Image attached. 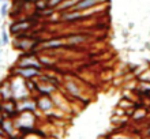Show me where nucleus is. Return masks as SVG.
Returning a JSON list of instances; mask_svg holds the SVG:
<instances>
[{
	"label": "nucleus",
	"instance_id": "f257e3e1",
	"mask_svg": "<svg viewBox=\"0 0 150 139\" xmlns=\"http://www.w3.org/2000/svg\"><path fill=\"white\" fill-rule=\"evenodd\" d=\"M36 23H37V20L32 19V18L14 20V22L10 25V28H8V33L12 34L14 37L18 36V34H23V33H30Z\"/></svg>",
	"mask_w": 150,
	"mask_h": 139
},
{
	"label": "nucleus",
	"instance_id": "f03ea898",
	"mask_svg": "<svg viewBox=\"0 0 150 139\" xmlns=\"http://www.w3.org/2000/svg\"><path fill=\"white\" fill-rule=\"evenodd\" d=\"M42 71L44 70H40L36 67H18V66H15L11 70V75L19 76L22 79H37Z\"/></svg>",
	"mask_w": 150,
	"mask_h": 139
},
{
	"label": "nucleus",
	"instance_id": "7ed1b4c3",
	"mask_svg": "<svg viewBox=\"0 0 150 139\" xmlns=\"http://www.w3.org/2000/svg\"><path fill=\"white\" fill-rule=\"evenodd\" d=\"M34 97H36L37 112H41L44 115H47V113H49V112L55 109L52 95H34Z\"/></svg>",
	"mask_w": 150,
	"mask_h": 139
},
{
	"label": "nucleus",
	"instance_id": "20e7f679",
	"mask_svg": "<svg viewBox=\"0 0 150 139\" xmlns=\"http://www.w3.org/2000/svg\"><path fill=\"white\" fill-rule=\"evenodd\" d=\"M1 108H3L4 112V117L7 119H12L15 120L19 115V111H18V101L15 98H10L6 99V101H1Z\"/></svg>",
	"mask_w": 150,
	"mask_h": 139
},
{
	"label": "nucleus",
	"instance_id": "39448f33",
	"mask_svg": "<svg viewBox=\"0 0 150 139\" xmlns=\"http://www.w3.org/2000/svg\"><path fill=\"white\" fill-rule=\"evenodd\" d=\"M62 38L64 40L66 45H70V47H76V45L85 44L89 41L90 36L86 34V33H70V34H66V36H62Z\"/></svg>",
	"mask_w": 150,
	"mask_h": 139
},
{
	"label": "nucleus",
	"instance_id": "423d86ee",
	"mask_svg": "<svg viewBox=\"0 0 150 139\" xmlns=\"http://www.w3.org/2000/svg\"><path fill=\"white\" fill-rule=\"evenodd\" d=\"M18 111L19 112H37L36 105V97L34 95H29L25 98L18 101Z\"/></svg>",
	"mask_w": 150,
	"mask_h": 139
},
{
	"label": "nucleus",
	"instance_id": "0eeeda50",
	"mask_svg": "<svg viewBox=\"0 0 150 139\" xmlns=\"http://www.w3.org/2000/svg\"><path fill=\"white\" fill-rule=\"evenodd\" d=\"M103 3V0H76L74 4V7L71 8L72 11H89L91 8L97 7L98 4Z\"/></svg>",
	"mask_w": 150,
	"mask_h": 139
},
{
	"label": "nucleus",
	"instance_id": "6e6552de",
	"mask_svg": "<svg viewBox=\"0 0 150 139\" xmlns=\"http://www.w3.org/2000/svg\"><path fill=\"white\" fill-rule=\"evenodd\" d=\"M14 98L12 95V87L10 79H6L3 82H0V101H6V99Z\"/></svg>",
	"mask_w": 150,
	"mask_h": 139
},
{
	"label": "nucleus",
	"instance_id": "1a4fd4ad",
	"mask_svg": "<svg viewBox=\"0 0 150 139\" xmlns=\"http://www.w3.org/2000/svg\"><path fill=\"white\" fill-rule=\"evenodd\" d=\"M1 128H3L4 134H6V136H8V139L11 138V136H14L15 134H18V130H16V126H15V120L12 119H6L1 121Z\"/></svg>",
	"mask_w": 150,
	"mask_h": 139
},
{
	"label": "nucleus",
	"instance_id": "9d476101",
	"mask_svg": "<svg viewBox=\"0 0 150 139\" xmlns=\"http://www.w3.org/2000/svg\"><path fill=\"white\" fill-rule=\"evenodd\" d=\"M137 79H138V82H146V83H150V71L142 72Z\"/></svg>",
	"mask_w": 150,
	"mask_h": 139
},
{
	"label": "nucleus",
	"instance_id": "9b49d317",
	"mask_svg": "<svg viewBox=\"0 0 150 139\" xmlns=\"http://www.w3.org/2000/svg\"><path fill=\"white\" fill-rule=\"evenodd\" d=\"M8 42H10L8 30H3V32H1V40H0V44H1V45H7Z\"/></svg>",
	"mask_w": 150,
	"mask_h": 139
},
{
	"label": "nucleus",
	"instance_id": "f8f14e48",
	"mask_svg": "<svg viewBox=\"0 0 150 139\" xmlns=\"http://www.w3.org/2000/svg\"><path fill=\"white\" fill-rule=\"evenodd\" d=\"M62 3H63V0H48V6H49V8H53V10H56Z\"/></svg>",
	"mask_w": 150,
	"mask_h": 139
},
{
	"label": "nucleus",
	"instance_id": "ddd939ff",
	"mask_svg": "<svg viewBox=\"0 0 150 139\" xmlns=\"http://www.w3.org/2000/svg\"><path fill=\"white\" fill-rule=\"evenodd\" d=\"M8 11H10V10H8V4L4 3L3 6H1V8H0V15H1V16H7L8 15Z\"/></svg>",
	"mask_w": 150,
	"mask_h": 139
},
{
	"label": "nucleus",
	"instance_id": "4468645a",
	"mask_svg": "<svg viewBox=\"0 0 150 139\" xmlns=\"http://www.w3.org/2000/svg\"><path fill=\"white\" fill-rule=\"evenodd\" d=\"M4 119H6V117H4V112H3V108H1V101H0V123H1Z\"/></svg>",
	"mask_w": 150,
	"mask_h": 139
},
{
	"label": "nucleus",
	"instance_id": "2eb2a0df",
	"mask_svg": "<svg viewBox=\"0 0 150 139\" xmlns=\"http://www.w3.org/2000/svg\"><path fill=\"white\" fill-rule=\"evenodd\" d=\"M0 135H6L4 131H3V128H1V123H0Z\"/></svg>",
	"mask_w": 150,
	"mask_h": 139
},
{
	"label": "nucleus",
	"instance_id": "dca6fc26",
	"mask_svg": "<svg viewBox=\"0 0 150 139\" xmlns=\"http://www.w3.org/2000/svg\"><path fill=\"white\" fill-rule=\"evenodd\" d=\"M22 1H23V3H33L34 0H22Z\"/></svg>",
	"mask_w": 150,
	"mask_h": 139
},
{
	"label": "nucleus",
	"instance_id": "f3484780",
	"mask_svg": "<svg viewBox=\"0 0 150 139\" xmlns=\"http://www.w3.org/2000/svg\"><path fill=\"white\" fill-rule=\"evenodd\" d=\"M0 139H8V136H6V135H0Z\"/></svg>",
	"mask_w": 150,
	"mask_h": 139
},
{
	"label": "nucleus",
	"instance_id": "a211bd4d",
	"mask_svg": "<svg viewBox=\"0 0 150 139\" xmlns=\"http://www.w3.org/2000/svg\"><path fill=\"white\" fill-rule=\"evenodd\" d=\"M142 139H150V136H146V135H145V136H142Z\"/></svg>",
	"mask_w": 150,
	"mask_h": 139
},
{
	"label": "nucleus",
	"instance_id": "6ab92c4d",
	"mask_svg": "<svg viewBox=\"0 0 150 139\" xmlns=\"http://www.w3.org/2000/svg\"><path fill=\"white\" fill-rule=\"evenodd\" d=\"M0 57H1V51H0Z\"/></svg>",
	"mask_w": 150,
	"mask_h": 139
},
{
	"label": "nucleus",
	"instance_id": "aec40b11",
	"mask_svg": "<svg viewBox=\"0 0 150 139\" xmlns=\"http://www.w3.org/2000/svg\"><path fill=\"white\" fill-rule=\"evenodd\" d=\"M0 1H1V0H0Z\"/></svg>",
	"mask_w": 150,
	"mask_h": 139
}]
</instances>
